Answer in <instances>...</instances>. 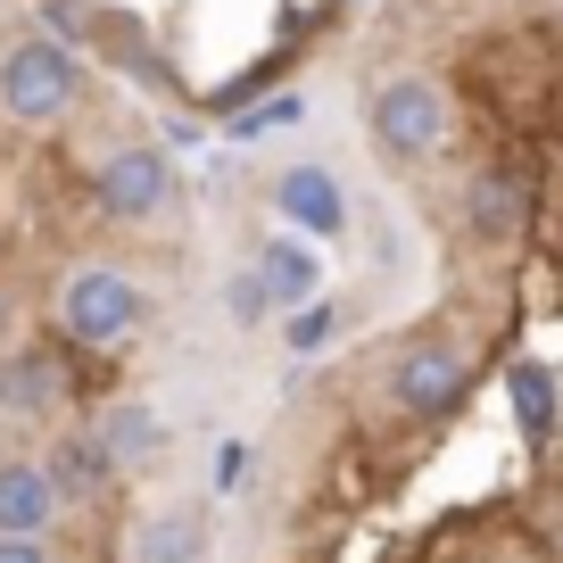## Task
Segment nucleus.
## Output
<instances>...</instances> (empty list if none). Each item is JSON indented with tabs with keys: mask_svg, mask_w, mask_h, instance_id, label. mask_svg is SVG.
I'll return each instance as SVG.
<instances>
[{
	"mask_svg": "<svg viewBox=\"0 0 563 563\" xmlns=\"http://www.w3.org/2000/svg\"><path fill=\"white\" fill-rule=\"evenodd\" d=\"M58 514H67V497H58L51 464L9 448V456H0V539H51Z\"/></svg>",
	"mask_w": 563,
	"mask_h": 563,
	"instance_id": "nucleus-9",
	"label": "nucleus"
},
{
	"mask_svg": "<svg viewBox=\"0 0 563 563\" xmlns=\"http://www.w3.org/2000/svg\"><path fill=\"white\" fill-rule=\"evenodd\" d=\"M249 257H257V274H265V290H274L282 316H290V307H307V299L323 290V257H316V241H307V232H290V224L265 232Z\"/></svg>",
	"mask_w": 563,
	"mask_h": 563,
	"instance_id": "nucleus-12",
	"label": "nucleus"
},
{
	"mask_svg": "<svg viewBox=\"0 0 563 563\" xmlns=\"http://www.w3.org/2000/svg\"><path fill=\"white\" fill-rule=\"evenodd\" d=\"M506 398H514L522 440H547V431H555V406H563L555 365H539V356H514V365H506Z\"/></svg>",
	"mask_w": 563,
	"mask_h": 563,
	"instance_id": "nucleus-13",
	"label": "nucleus"
},
{
	"mask_svg": "<svg viewBox=\"0 0 563 563\" xmlns=\"http://www.w3.org/2000/svg\"><path fill=\"white\" fill-rule=\"evenodd\" d=\"M141 563H199V555H191V539H183V530H150Z\"/></svg>",
	"mask_w": 563,
	"mask_h": 563,
	"instance_id": "nucleus-18",
	"label": "nucleus"
},
{
	"mask_svg": "<svg viewBox=\"0 0 563 563\" xmlns=\"http://www.w3.org/2000/svg\"><path fill=\"white\" fill-rule=\"evenodd\" d=\"M51 323H58V340H67V349L117 356V349H133V340L158 323V299H150L124 265L84 257V265H67V274L51 282Z\"/></svg>",
	"mask_w": 563,
	"mask_h": 563,
	"instance_id": "nucleus-2",
	"label": "nucleus"
},
{
	"mask_svg": "<svg viewBox=\"0 0 563 563\" xmlns=\"http://www.w3.org/2000/svg\"><path fill=\"white\" fill-rule=\"evenodd\" d=\"M382 389H389V406H398L406 422H448L473 398V349L448 340V332H406L398 349H389Z\"/></svg>",
	"mask_w": 563,
	"mask_h": 563,
	"instance_id": "nucleus-5",
	"label": "nucleus"
},
{
	"mask_svg": "<svg viewBox=\"0 0 563 563\" xmlns=\"http://www.w3.org/2000/svg\"><path fill=\"white\" fill-rule=\"evenodd\" d=\"M100 440H108V456L124 464V481H141V473H158L166 464V415L150 398H117V406H100Z\"/></svg>",
	"mask_w": 563,
	"mask_h": 563,
	"instance_id": "nucleus-11",
	"label": "nucleus"
},
{
	"mask_svg": "<svg viewBox=\"0 0 563 563\" xmlns=\"http://www.w3.org/2000/svg\"><path fill=\"white\" fill-rule=\"evenodd\" d=\"M340 332H349V299H332V290H316L307 307H290V316H282V340H290V356L332 349Z\"/></svg>",
	"mask_w": 563,
	"mask_h": 563,
	"instance_id": "nucleus-14",
	"label": "nucleus"
},
{
	"mask_svg": "<svg viewBox=\"0 0 563 563\" xmlns=\"http://www.w3.org/2000/svg\"><path fill=\"white\" fill-rule=\"evenodd\" d=\"M67 398H75V382H67V365H58L51 349H34V340H9V349H0V415L9 422L58 431V422H67Z\"/></svg>",
	"mask_w": 563,
	"mask_h": 563,
	"instance_id": "nucleus-7",
	"label": "nucleus"
},
{
	"mask_svg": "<svg viewBox=\"0 0 563 563\" xmlns=\"http://www.w3.org/2000/svg\"><path fill=\"white\" fill-rule=\"evenodd\" d=\"M241 473H249V448H241V440H224V448H216V464H208L216 497H224V489H241Z\"/></svg>",
	"mask_w": 563,
	"mask_h": 563,
	"instance_id": "nucleus-17",
	"label": "nucleus"
},
{
	"mask_svg": "<svg viewBox=\"0 0 563 563\" xmlns=\"http://www.w3.org/2000/svg\"><path fill=\"white\" fill-rule=\"evenodd\" d=\"M9 332H18V307H9V299H0V349H9Z\"/></svg>",
	"mask_w": 563,
	"mask_h": 563,
	"instance_id": "nucleus-20",
	"label": "nucleus"
},
{
	"mask_svg": "<svg viewBox=\"0 0 563 563\" xmlns=\"http://www.w3.org/2000/svg\"><path fill=\"white\" fill-rule=\"evenodd\" d=\"M530 216H539V175H530V158L497 150V158H481L473 175H464L456 224H464L473 249H514L530 232Z\"/></svg>",
	"mask_w": 563,
	"mask_h": 563,
	"instance_id": "nucleus-6",
	"label": "nucleus"
},
{
	"mask_svg": "<svg viewBox=\"0 0 563 563\" xmlns=\"http://www.w3.org/2000/svg\"><path fill=\"white\" fill-rule=\"evenodd\" d=\"M224 316H232V332H265V323L282 316V307H274V290H265V274H257V257L224 274Z\"/></svg>",
	"mask_w": 563,
	"mask_h": 563,
	"instance_id": "nucleus-16",
	"label": "nucleus"
},
{
	"mask_svg": "<svg viewBox=\"0 0 563 563\" xmlns=\"http://www.w3.org/2000/svg\"><path fill=\"white\" fill-rule=\"evenodd\" d=\"M290 124H307V91H299V84H282L274 100L224 117V141H265V133H290Z\"/></svg>",
	"mask_w": 563,
	"mask_h": 563,
	"instance_id": "nucleus-15",
	"label": "nucleus"
},
{
	"mask_svg": "<svg viewBox=\"0 0 563 563\" xmlns=\"http://www.w3.org/2000/svg\"><path fill=\"white\" fill-rule=\"evenodd\" d=\"M91 100V67L75 42H58L51 25H18L0 34V117L25 133H51Z\"/></svg>",
	"mask_w": 563,
	"mask_h": 563,
	"instance_id": "nucleus-1",
	"label": "nucleus"
},
{
	"mask_svg": "<svg viewBox=\"0 0 563 563\" xmlns=\"http://www.w3.org/2000/svg\"><path fill=\"white\" fill-rule=\"evenodd\" d=\"M332 9H365V0H332Z\"/></svg>",
	"mask_w": 563,
	"mask_h": 563,
	"instance_id": "nucleus-21",
	"label": "nucleus"
},
{
	"mask_svg": "<svg viewBox=\"0 0 563 563\" xmlns=\"http://www.w3.org/2000/svg\"><path fill=\"white\" fill-rule=\"evenodd\" d=\"M91 208L108 216V224L124 232H158L183 216V166L175 150H158V141H117L100 166H91Z\"/></svg>",
	"mask_w": 563,
	"mask_h": 563,
	"instance_id": "nucleus-4",
	"label": "nucleus"
},
{
	"mask_svg": "<svg viewBox=\"0 0 563 563\" xmlns=\"http://www.w3.org/2000/svg\"><path fill=\"white\" fill-rule=\"evenodd\" d=\"M0 563H58L51 539H0Z\"/></svg>",
	"mask_w": 563,
	"mask_h": 563,
	"instance_id": "nucleus-19",
	"label": "nucleus"
},
{
	"mask_svg": "<svg viewBox=\"0 0 563 563\" xmlns=\"http://www.w3.org/2000/svg\"><path fill=\"white\" fill-rule=\"evenodd\" d=\"M42 464H51V481H58L67 506H100V497L124 481V464L108 456V440H100V422H58V440L42 448Z\"/></svg>",
	"mask_w": 563,
	"mask_h": 563,
	"instance_id": "nucleus-10",
	"label": "nucleus"
},
{
	"mask_svg": "<svg viewBox=\"0 0 563 563\" xmlns=\"http://www.w3.org/2000/svg\"><path fill=\"white\" fill-rule=\"evenodd\" d=\"M265 199H274V216L290 232H307V241H340V232H349V191H340V175L316 166V158L274 166V175H265Z\"/></svg>",
	"mask_w": 563,
	"mask_h": 563,
	"instance_id": "nucleus-8",
	"label": "nucleus"
},
{
	"mask_svg": "<svg viewBox=\"0 0 563 563\" xmlns=\"http://www.w3.org/2000/svg\"><path fill=\"white\" fill-rule=\"evenodd\" d=\"M365 133L398 175H422V166H440L456 150V100H448L440 75L422 67H398L365 91Z\"/></svg>",
	"mask_w": 563,
	"mask_h": 563,
	"instance_id": "nucleus-3",
	"label": "nucleus"
}]
</instances>
